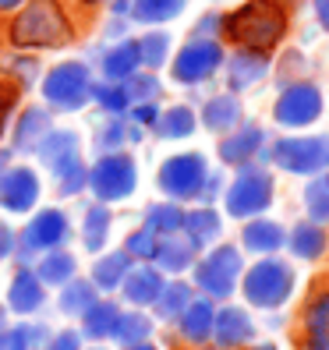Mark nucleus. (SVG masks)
I'll return each instance as SVG.
<instances>
[{
    "label": "nucleus",
    "instance_id": "f257e3e1",
    "mask_svg": "<svg viewBox=\"0 0 329 350\" xmlns=\"http://www.w3.org/2000/svg\"><path fill=\"white\" fill-rule=\"evenodd\" d=\"M220 25L231 43L244 50L269 53L273 46H280V39L287 32V11L280 0H248L237 11H231Z\"/></svg>",
    "mask_w": 329,
    "mask_h": 350
},
{
    "label": "nucleus",
    "instance_id": "f03ea898",
    "mask_svg": "<svg viewBox=\"0 0 329 350\" xmlns=\"http://www.w3.org/2000/svg\"><path fill=\"white\" fill-rule=\"evenodd\" d=\"M64 39H71V25L57 0H32L11 25L14 46H57Z\"/></svg>",
    "mask_w": 329,
    "mask_h": 350
},
{
    "label": "nucleus",
    "instance_id": "7ed1b4c3",
    "mask_svg": "<svg viewBox=\"0 0 329 350\" xmlns=\"http://www.w3.org/2000/svg\"><path fill=\"white\" fill-rule=\"evenodd\" d=\"M294 294V269L280 258H262L244 273V297L255 308H280Z\"/></svg>",
    "mask_w": 329,
    "mask_h": 350
},
{
    "label": "nucleus",
    "instance_id": "20e7f679",
    "mask_svg": "<svg viewBox=\"0 0 329 350\" xmlns=\"http://www.w3.org/2000/svg\"><path fill=\"white\" fill-rule=\"evenodd\" d=\"M273 163L287 174L315 177L329 167V135L312 138H280L273 146Z\"/></svg>",
    "mask_w": 329,
    "mask_h": 350
},
{
    "label": "nucleus",
    "instance_id": "39448f33",
    "mask_svg": "<svg viewBox=\"0 0 329 350\" xmlns=\"http://www.w3.org/2000/svg\"><path fill=\"white\" fill-rule=\"evenodd\" d=\"M241 273H244L241 252L234 248V244H220L216 252H209V258H202V262H198L195 283H198L209 297H231Z\"/></svg>",
    "mask_w": 329,
    "mask_h": 350
},
{
    "label": "nucleus",
    "instance_id": "423d86ee",
    "mask_svg": "<svg viewBox=\"0 0 329 350\" xmlns=\"http://www.w3.org/2000/svg\"><path fill=\"white\" fill-rule=\"evenodd\" d=\"M269 202H273V177L259 167H244L227 191V213L237 219L259 216L269 209Z\"/></svg>",
    "mask_w": 329,
    "mask_h": 350
},
{
    "label": "nucleus",
    "instance_id": "0eeeda50",
    "mask_svg": "<svg viewBox=\"0 0 329 350\" xmlns=\"http://www.w3.org/2000/svg\"><path fill=\"white\" fill-rule=\"evenodd\" d=\"M273 117L276 124L283 128H308L315 124V120L322 117V92L319 85H312V81H294V85H287L276 99L273 107Z\"/></svg>",
    "mask_w": 329,
    "mask_h": 350
},
{
    "label": "nucleus",
    "instance_id": "6e6552de",
    "mask_svg": "<svg viewBox=\"0 0 329 350\" xmlns=\"http://www.w3.org/2000/svg\"><path fill=\"white\" fill-rule=\"evenodd\" d=\"M89 71L85 64H60L47 75L43 81V96L47 103H53V107L60 110H78L81 103L89 99Z\"/></svg>",
    "mask_w": 329,
    "mask_h": 350
},
{
    "label": "nucleus",
    "instance_id": "1a4fd4ad",
    "mask_svg": "<svg viewBox=\"0 0 329 350\" xmlns=\"http://www.w3.org/2000/svg\"><path fill=\"white\" fill-rule=\"evenodd\" d=\"M135 163L128 156H107V159H99L92 174H89V184H92V191L96 198L103 202H117V198H128L135 191Z\"/></svg>",
    "mask_w": 329,
    "mask_h": 350
},
{
    "label": "nucleus",
    "instance_id": "9d476101",
    "mask_svg": "<svg viewBox=\"0 0 329 350\" xmlns=\"http://www.w3.org/2000/svg\"><path fill=\"white\" fill-rule=\"evenodd\" d=\"M205 174V159L198 152H184V156H170L159 170V188L174 195V198H195L202 191Z\"/></svg>",
    "mask_w": 329,
    "mask_h": 350
},
{
    "label": "nucleus",
    "instance_id": "9b49d317",
    "mask_svg": "<svg viewBox=\"0 0 329 350\" xmlns=\"http://www.w3.org/2000/svg\"><path fill=\"white\" fill-rule=\"evenodd\" d=\"M223 64V46L213 43V39H192L174 60V78L184 81V85H195V81H205L216 68Z\"/></svg>",
    "mask_w": 329,
    "mask_h": 350
},
{
    "label": "nucleus",
    "instance_id": "f8f14e48",
    "mask_svg": "<svg viewBox=\"0 0 329 350\" xmlns=\"http://www.w3.org/2000/svg\"><path fill=\"white\" fill-rule=\"evenodd\" d=\"M39 195V180L32 170H4L0 174V205L11 213L32 209V202Z\"/></svg>",
    "mask_w": 329,
    "mask_h": 350
},
{
    "label": "nucleus",
    "instance_id": "ddd939ff",
    "mask_svg": "<svg viewBox=\"0 0 329 350\" xmlns=\"http://www.w3.org/2000/svg\"><path fill=\"white\" fill-rule=\"evenodd\" d=\"M301 350H329V291L315 294L304 308V347Z\"/></svg>",
    "mask_w": 329,
    "mask_h": 350
},
{
    "label": "nucleus",
    "instance_id": "4468645a",
    "mask_svg": "<svg viewBox=\"0 0 329 350\" xmlns=\"http://www.w3.org/2000/svg\"><path fill=\"white\" fill-rule=\"evenodd\" d=\"M262 142H265V135H262L259 124H244L241 131H234V135H227L220 142V159L234 163V167H244L252 156H259Z\"/></svg>",
    "mask_w": 329,
    "mask_h": 350
},
{
    "label": "nucleus",
    "instance_id": "2eb2a0df",
    "mask_svg": "<svg viewBox=\"0 0 329 350\" xmlns=\"http://www.w3.org/2000/svg\"><path fill=\"white\" fill-rule=\"evenodd\" d=\"M213 336H216L220 347H241L255 336V325H252L248 312H241V308H223L213 319Z\"/></svg>",
    "mask_w": 329,
    "mask_h": 350
},
{
    "label": "nucleus",
    "instance_id": "dca6fc26",
    "mask_svg": "<svg viewBox=\"0 0 329 350\" xmlns=\"http://www.w3.org/2000/svg\"><path fill=\"white\" fill-rule=\"evenodd\" d=\"M68 237V219L60 216L57 209H43L25 230V244L29 248H53Z\"/></svg>",
    "mask_w": 329,
    "mask_h": 350
},
{
    "label": "nucleus",
    "instance_id": "f3484780",
    "mask_svg": "<svg viewBox=\"0 0 329 350\" xmlns=\"http://www.w3.org/2000/svg\"><path fill=\"white\" fill-rule=\"evenodd\" d=\"M213 304L209 301H188V308L181 312V336L192 340V343H202L213 336Z\"/></svg>",
    "mask_w": 329,
    "mask_h": 350
},
{
    "label": "nucleus",
    "instance_id": "a211bd4d",
    "mask_svg": "<svg viewBox=\"0 0 329 350\" xmlns=\"http://www.w3.org/2000/svg\"><path fill=\"white\" fill-rule=\"evenodd\" d=\"M124 283V297L131 304H153L163 291V276L156 269H149V265H142V269H128V276L120 280Z\"/></svg>",
    "mask_w": 329,
    "mask_h": 350
},
{
    "label": "nucleus",
    "instance_id": "6ab92c4d",
    "mask_svg": "<svg viewBox=\"0 0 329 350\" xmlns=\"http://www.w3.org/2000/svg\"><path fill=\"white\" fill-rule=\"evenodd\" d=\"M241 241H244V248H248V252L269 255V252H276L280 244L287 241V234H283V226L273 223V219H252L248 226H244Z\"/></svg>",
    "mask_w": 329,
    "mask_h": 350
},
{
    "label": "nucleus",
    "instance_id": "aec40b11",
    "mask_svg": "<svg viewBox=\"0 0 329 350\" xmlns=\"http://www.w3.org/2000/svg\"><path fill=\"white\" fill-rule=\"evenodd\" d=\"M326 244H329V234L322 230L319 223H298L294 230H291V252L298 258H308V262H315L326 255Z\"/></svg>",
    "mask_w": 329,
    "mask_h": 350
},
{
    "label": "nucleus",
    "instance_id": "412c9836",
    "mask_svg": "<svg viewBox=\"0 0 329 350\" xmlns=\"http://www.w3.org/2000/svg\"><path fill=\"white\" fill-rule=\"evenodd\" d=\"M269 71V60L259 50H241L234 60H231V89H248L255 81Z\"/></svg>",
    "mask_w": 329,
    "mask_h": 350
},
{
    "label": "nucleus",
    "instance_id": "4be33fe9",
    "mask_svg": "<svg viewBox=\"0 0 329 350\" xmlns=\"http://www.w3.org/2000/svg\"><path fill=\"white\" fill-rule=\"evenodd\" d=\"M50 135V113L47 110H25L22 120H18V128H14V149H39V142H43Z\"/></svg>",
    "mask_w": 329,
    "mask_h": 350
},
{
    "label": "nucleus",
    "instance_id": "5701e85b",
    "mask_svg": "<svg viewBox=\"0 0 329 350\" xmlns=\"http://www.w3.org/2000/svg\"><path fill=\"white\" fill-rule=\"evenodd\" d=\"M202 120H205L209 131H231V128H237V120H241V103L234 96H216V99L205 103Z\"/></svg>",
    "mask_w": 329,
    "mask_h": 350
},
{
    "label": "nucleus",
    "instance_id": "b1692460",
    "mask_svg": "<svg viewBox=\"0 0 329 350\" xmlns=\"http://www.w3.org/2000/svg\"><path fill=\"white\" fill-rule=\"evenodd\" d=\"M8 301H11V312H22V315L25 312H36L39 301H43V286H39V280L32 273H18L14 283H11Z\"/></svg>",
    "mask_w": 329,
    "mask_h": 350
},
{
    "label": "nucleus",
    "instance_id": "393cba45",
    "mask_svg": "<svg viewBox=\"0 0 329 350\" xmlns=\"http://www.w3.org/2000/svg\"><path fill=\"white\" fill-rule=\"evenodd\" d=\"M142 64V53H138V43H120L107 53V60H103V71H107V78L114 81H124L128 75H135V68Z\"/></svg>",
    "mask_w": 329,
    "mask_h": 350
},
{
    "label": "nucleus",
    "instance_id": "a878e982",
    "mask_svg": "<svg viewBox=\"0 0 329 350\" xmlns=\"http://www.w3.org/2000/svg\"><path fill=\"white\" fill-rule=\"evenodd\" d=\"M184 230H188V241L195 248L209 244L220 237V216L213 209H198V213H184Z\"/></svg>",
    "mask_w": 329,
    "mask_h": 350
},
{
    "label": "nucleus",
    "instance_id": "bb28decb",
    "mask_svg": "<svg viewBox=\"0 0 329 350\" xmlns=\"http://www.w3.org/2000/svg\"><path fill=\"white\" fill-rule=\"evenodd\" d=\"M75 149H78V138L71 131H53V135H47L43 142H39V156H43L53 170L64 167L68 159H75Z\"/></svg>",
    "mask_w": 329,
    "mask_h": 350
},
{
    "label": "nucleus",
    "instance_id": "cd10ccee",
    "mask_svg": "<svg viewBox=\"0 0 329 350\" xmlns=\"http://www.w3.org/2000/svg\"><path fill=\"white\" fill-rule=\"evenodd\" d=\"M128 269H131V255H128V252H117V255H107V258L96 262L92 280H96V286L110 291V286H120V280H124Z\"/></svg>",
    "mask_w": 329,
    "mask_h": 350
},
{
    "label": "nucleus",
    "instance_id": "c85d7f7f",
    "mask_svg": "<svg viewBox=\"0 0 329 350\" xmlns=\"http://www.w3.org/2000/svg\"><path fill=\"white\" fill-rule=\"evenodd\" d=\"M195 258V244H181V241H163L159 248H156V262H159V269L163 273H181V269H188Z\"/></svg>",
    "mask_w": 329,
    "mask_h": 350
},
{
    "label": "nucleus",
    "instance_id": "c756f323",
    "mask_svg": "<svg viewBox=\"0 0 329 350\" xmlns=\"http://www.w3.org/2000/svg\"><path fill=\"white\" fill-rule=\"evenodd\" d=\"M156 131L163 138H188L195 131V113L188 107H170L163 117H156Z\"/></svg>",
    "mask_w": 329,
    "mask_h": 350
},
{
    "label": "nucleus",
    "instance_id": "7c9ffc66",
    "mask_svg": "<svg viewBox=\"0 0 329 350\" xmlns=\"http://www.w3.org/2000/svg\"><path fill=\"white\" fill-rule=\"evenodd\" d=\"M188 0H135V18L138 22H170L184 11Z\"/></svg>",
    "mask_w": 329,
    "mask_h": 350
},
{
    "label": "nucleus",
    "instance_id": "2f4dec72",
    "mask_svg": "<svg viewBox=\"0 0 329 350\" xmlns=\"http://www.w3.org/2000/svg\"><path fill=\"white\" fill-rule=\"evenodd\" d=\"M192 301V286L188 283H170V286H163L159 297H156V312L163 319H177L184 308H188Z\"/></svg>",
    "mask_w": 329,
    "mask_h": 350
},
{
    "label": "nucleus",
    "instance_id": "473e14b6",
    "mask_svg": "<svg viewBox=\"0 0 329 350\" xmlns=\"http://www.w3.org/2000/svg\"><path fill=\"white\" fill-rule=\"evenodd\" d=\"M120 312H117V304H92L89 312H85V333L103 340V336H114V325H117Z\"/></svg>",
    "mask_w": 329,
    "mask_h": 350
},
{
    "label": "nucleus",
    "instance_id": "72a5a7b5",
    "mask_svg": "<svg viewBox=\"0 0 329 350\" xmlns=\"http://www.w3.org/2000/svg\"><path fill=\"white\" fill-rule=\"evenodd\" d=\"M146 216H149L146 226L153 234H177L184 226V213L177 209V205H149Z\"/></svg>",
    "mask_w": 329,
    "mask_h": 350
},
{
    "label": "nucleus",
    "instance_id": "f704fd0d",
    "mask_svg": "<svg viewBox=\"0 0 329 350\" xmlns=\"http://www.w3.org/2000/svg\"><path fill=\"white\" fill-rule=\"evenodd\" d=\"M107 230H110V213L107 209H89L85 213V230H81L85 248L89 252H99L103 244H107Z\"/></svg>",
    "mask_w": 329,
    "mask_h": 350
},
{
    "label": "nucleus",
    "instance_id": "c9c22d12",
    "mask_svg": "<svg viewBox=\"0 0 329 350\" xmlns=\"http://www.w3.org/2000/svg\"><path fill=\"white\" fill-rule=\"evenodd\" d=\"M304 205H308V216H312L315 223L329 219V184H326V177L308 180V188H304Z\"/></svg>",
    "mask_w": 329,
    "mask_h": 350
},
{
    "label": "nucleus",
    "instance_id": "e433bc0d",
    "mask_svg": "<svg viewBox=\"0 0 329 350\" xmlns=\"http://www.w3.org/2000/svg\"><path fill=\"white\" fill-rule=\"evenodd\" d=\"M153 333V322L146 319V315H120L117 319V325H114V336L120 340V343H142Z\"/></svg>",
    "mask_w": 329,
    "mask_h": 350
},
{
    "label": "nucleus",
    "instance_id": "4c0bfd02",
    "mask_svg": "<svg viewBox=\"0 0 329 350\" xmlns=\"http://www.w3.org/2000/svg\"><path fill=\"white\" fill-rule=\"evenodd\" d=\"M92 304H96L92 283H71L68 291H64V297H60V308H64L68 315H85Z\"/></svg>",
    "mask_w": 329,
    "mask_h": 350
},
{
    "label": "nucleus",
    "instance_id": "58836bf2",
    "mask_svg": "<svg viewBox=\"0 0 329 350\" xmlns=\"http://www.w3.org/2000/svg\"><path fill=\"white\" fill-rule=\"evenodd\" d=\"M36 273H39V280H43V283H64V280H71V273H75V258H71L68 252L50 255V258L39 262Z\"/></svg>",
    "mask_w": 329,
    "mask_h": 350
},
{
    "label": "nucleus",
    "instance_id": "ea45409f",
    "mask_svg": "<svg viewBox=\"0 0 329 350\" xmlns=\"http://www.w3.org/2000/svg\"><path fill=\"white\" fill-rule=\"evenodd\" d=\"M167 46H170V39L163 36V32H149L146 39L138 43V53H142V64H149V68H159L163 60H167Z\"/></svg>",
    "mask_w": 329,
    "mask_h": 350
},
{
    "label": "nucleus",
    "instance_id": "a19ab883",
    "mask_svg": "<svg viewBox=\"0 0 329 350\" xmlns=\"http://www.w3.org/2000/svg\"><path fill=\"white\" fill-rule=\"evenodd\" d=\"M156 248H159V241H156V234L149 230V226H146V230H135L131 237H128V255L131 258H156Z\"/></svg>",
    "mask_w": 329,
    "mask_h": 350
},
{
    "label": "nucleus",
    "instance_id": "79ce46f5",
    "mask_svg": "<svg viewBox=\"0 0 329 350\" xmlns=\"http://www.w3.org/2000/svg\"><path fill=\"white\" fill-rule=\"evenodd\" d=\"M57 174H60V191H64V195L81 191V184H85V167L78 163V156L68 159L64 167H57Z\"/></svg>",
    "mask_w": 329,
    "mask_h": 350
},
{
    "label": "nucleus",
    "instance_id": "37998d69",
    "mask_svg": "<svg viewBox=\"0 0 329 350\" xmlns=\"http://www.w3.org/2000/svg\"><path fill=\"white\" fill-rule=\"evenodd\" d=\"M124 92H128V99H142V103H146V99L159 96V81L153 75H128Z\"/></svg>",
    "mask_w": 329,
    "mask_h": 350
},
{
    "label": "nucleus",
    "instance_id": "c03bdc74",
    "mask_svg": "<svg viewBox=\"0 0 329 350\" xmlns=\"http://www.w3.org/2000/svg\"><path fill=\"white\" fill-rule=\"evenodd\" d=\"M89 92H92L107 110H114V113H120V110H124L128 103H131L128 92H124V85H120V89H117V85H96V89H89Z\"/></svg>",
    "mask_w": 329,
    "mask_h": 350
},
{
    "label": "nucleus",
    "instance_id": "a18cd8bd",
    "mask_svg": "<svg viewBox=\"0 0 329 350\" xmlns=\"http://www.w3.org/2000/svg\"><path fill=\"white\" fill-rule=\"evenodd\" d=\"M120 142H124V124H120V120H114V124H107V128L96 135V146L99 149H114V146H120Z\"/></svg>",
    "mask_w": 329,
    "mask_h": 350
},
{
    "label": "nucleus",
    "instance_id": "49530a36",
    "mask_svg": "<svg viewBox=\"0 0 329 350\" xmlns=\"http://www.w3.org/2000/svg\"><path fill=\"white\" fill-rule=\"evenodd\" d=\"M14 99H18V89L8 85V81H0V131H4V120H8V113L14 107Z\"/></svg>",
    "mask_w": 329,
    "mask_h": 350
},
{
    "label": "nucleus",
    "instance_id": "de8ad7c7",
    "mask_svg": "<svg viewBox=\"0 0 329 350\" xmlns=\"http://www.w3.org/2000/svg\"><path fill=\"white\" fill-rule=\"evenodd\" d=\"M0 350H29L25 329H11V333H0Z\"/></svg>",
    "mask_w": 329,
    "mask_h": 350
},
{
    "label": "nucleus",
    "instance_id": "09e8293b",
    "mask_svg": "<svg viewBox=\"0 0 329 350\" xmlns=\"http://www.w3.org/2000/svg\"><path fill=\"white\" fill-rule=\"evenodd\" d=\"M47 350H78V336H75V333H60Z\"/></svg>",
    "mask_w": 329,
    "mask_h": 350
},
{
    "label": "nucleus",
    "instance_id": "8fccbe9b",
    "mask_svg": "<svg viewBox=\"0 0 329 350\" xmlns=\"http://www.w3.org/2000/svg\"><path fill=\"white\" fill-rule=\"evenodd\" d=\"M156 107H153V103H142V107L135 110V120H138V124H156Z\"/></svg>",
    "mask_w": 329,
    "mask_h": 350
},
{
    "label": "nucleus",
    "instance_id": "3c124183",
    "mask_svg": "<svg viewBox=\"0 0 329 350\" xmlns=\"http://www.w3.org/2000/svg\"><path fill=\"white\" fill-rule=\"evenodd\" d=\"M315 18H319V25L329 32V0H315Z\"/></svg>",
    "mask_w": 329,
    "mask_h": 350
},
{
    "label": "nucleus",
    "instance_id": "603ef678",
    "mask_svg": "<svg viewBox=\"0 0 329 350\" xmlns=\"http://www.w3.org/2000/svg\"><path fill=\"white\" fill-rule=\"evenodd\" d=\"M22 329H25V340L29 343H43L47 340V329L43 325H22Z\"/></svg>",
    "mask_w": 329,
    "mask_h": 350
},
{
    "label": "nucleus",
    "instance_id": "864d4df0",
    "mask_svg": "<svg viewBox=\"0 0 329 350\" xmlns=\"http://www.w3.org/2000/svg\"><path fill=\"white\" fill-rule=\"evenodd\" d=\"M11 244H14V237H11V230H8V226H4V223H0V258H4V255H11Z\"/></svg>",
    "mask_w": 329,
    "mask_h": 350
},
{
    "label": "nucleus",
    "instance_id": "5fc2aeb1",
    "mask_svg": "<svg viewBox=\"0 0 329 350\" xmlns=\"http://www.w3.org/2000/svg\"><path fill=\"white\" fill-rule=\"evenodd\" d=\"M18 4H22V0H0V8H4V11H11V8H18Z\"/></svg>",
    "mask_w": 329,
    "mask_h": 350
},
{
    "label": "nucleus",
    "instance_id": "6e6d98bb",
    "mask_svg": "<svg viewBox=\"0 0 329 350\" xmlns=\"http://www.w3.org/2000/svg\"><path fill=\"white\" fill-rule=\"evenodd\" d=\"M8 159H11V152H0V174L8 170Z\"/></svg>",
    "mask_w": 329,
    "mask_h": 350
},
{
    "label": "nucleus",
    "instance_id": "4d7b16f0",
    "mask_svg": "<svg viewBox=\"0 0 329 350\" xmlns=\"http://www.w3.org/2000/svg\"><path fill=\"white\" fill-rule=\"evenodd\" d=\"M128 350H156V347H149V343H131Z\"/></svg>",
    "mask_w": 329,
    "mask_h": 350
},
{
    "label": "nucleus",
    "instance_id": "13d9d810",
    "mask_svg": "<svg viewBox=\"0 0 329 350\" xmlns=\"http://www.w3.org/2000/svg\"><path fill=\"white\" fill-rule=\"evenodd\" d=\"M259 350H276V347H269V343H265V347H259Z\"/></svg>",
    "mask_w": 329,
    "mask_h": 350
},
{
    "label": "nucleus",
    "instance_id": "bf43d9fd",
    "mask_svg": "<svg viewBox=\"0 0 329 350\" xmlns=\"http://www.w3.org/2000/svg\"><path fill=\"white\" fill-rule=\"evenodd\" d=\"M0 329H4V312H0Z\"/></svg>",
    "mask_w": 329,
    "mask_h": 350
},
{
    "label": "nucleus",
    "instance_id": "052dcab7",
    "mask_svg": "<svg viewBox=\"0 0 329 350\" xmlns=\"http://www.w3.org/2000/svg\"><path fill=\"white\" fill-rule=\"evenodd\" d=\"M85 4H92V0H85Z\"/></svg>",
    "mask_w": 329,
    "mask_h": 350
},
{
    "label": "nucleus",
    "instance_id": "680f3d73",
    "mask_svg": "<svg viewBox=\"0 0 329 350\" xmlns=\"http://www.w3.org/2000/svg\"><path fill=\"white\" fill-rule=\"evenodd\" d=\"M326 184H329V177H326Z\"/></svg>",
    "mask_w": 329,
    "mask_h": 350
}]
</instances>
